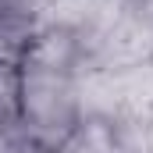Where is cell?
Wrapping results in <instances>:
<instances>
[{"mask_svg": "<svg viewBox=\"0 0 153 153\" xmlns=\"http://www.w3.org/2000/svg\"><path fill=\"white\" fill-rule=\"evenodd\" d=\"M18 107H22V135L36 153L61 146L82 121V78L39 61L18 64Z\"/></svg>", "mask_w": 153, "mask_h": 153, "instance_id": "1", "label": "cell"}, {"mask_svg": "<svg viewBox=\"0 0 153 153\" xmlns=\"http://www.w3.org/2000/svg\"><path fill=\"white\" fill-rule=\"evenodd\" d=\"M39 25L36 22H22V18H7L0 14V64H22L25 53L32 50V39H36Z\"/></svg>", "mask_w": 153, "mask_h": 153, "instance_id": "2", "label": "cell"}, {"mask_svg": "<svg viewBox=\"0 0 153 153\" xmlns=\"http://www.w3.org/2000/svg\"><path fill=\"white\" fill-rule=\"evenodd\" d=\"M0 132H22L18 68L14 64H0Z\"/></svg>", "mask_w": 153, "mask_h": 153, "instance_id": "3", "label": "cell"}, {"mask_svg": "<svg viewBox=\"0 0 153 153\" xmlns=\"http://www.w3.org/2000/svg\"><path fill=\"white\" fill-rule=\"evenodd\" d=\"M50 4H53V0H0V14L43 25L46 14H50Z\"/></svg>", "mask_w": 153, "mask_h": 153, "instance_id": "4", "label": "cell"}]
</instances>
